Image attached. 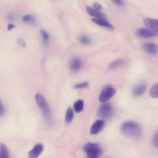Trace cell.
<instances>
[{"instance_id":"cell-11","label":"cell","mask_w":158,"mask_h":158,"mask_svg":"<svg viewBox=\"0 0 158 158\" xmlns=\"http://www.w3.org/2000/svg\"><path fill=\"white\" fill-rule=\"evenodd\" d=\"M43 150V147L42 145L40 143H38L29 152L28 156L30 158H36L40 155Z\"/></svg>"},{"instance_id":"cell-3","label":"cell","mask_w":158,"mask_h":158,"mask_svg":"<svg viewBox=\"0 0 158 158\" xmlns=\"http://www.w3.org/2000/svg\"><path fill=\"white\" fill-rule=\"evenodd\" d=\"M84 150L90 158H97L102 154V151L99 145L96 143L89 142L84 147Z\"/></svg>"},{"instance_id":"cell-25","label":"cell","mask_w":158,"mask_h":158,"mask_svg":"<svg viewBox=\"0 0 158 158\" xmlns=\"http://www.w3.org/2000/svg\"><path fill=\"white\" fill-rule=\"evenodd\" d=\"M93 8L97 10H99L102 9V5L98 3L95 2L93 5Z\"/></svg>"},{"instance_id":"cell-28","label":"cell","mask_w":158,"mask_h":158,"mask_svg":"<svg viewBox=\"0 0 158 158\" xmlns=\"http://www.w3.org/2000/svg\"><path fill=\"white\" fill-rule=\"evenodd\" d=\"M115 4L119 6L123 5V2L122 0H112Z\"/></svg>"},{"instance_id":"cell-10","label":"cell","mask_w":158,"mask_h":158,"mask_svg":"<svg viewBox=\"0 0 158 158\" xmlns=\"http://www.w3.org/2000/svg\"><path fill=\"white\" fill-rule=\"evenodd\" d=\"M92 21L96 24L107 28L111 31L114 30V27L104 19L92 18Z\"/></svg>"},{"instance_id":"cell-27","label":"cell","mask_w":158,"mask_h":158,"mask_svg":"<svg viewBox=\"0 0 158 158\" xmlns=\"http://www.w3.org/2000/svg\"><path fill=\"white\" fill-rule=\"evenodd\" d=\"M154 145L157 147L158 146V134L157 132L153 136L152 140Z\"/></svg>"},{"instance_id":"cell-26","label":"cell","mask_w":158,"mask_h":158,"mask_svg":"<svg viewBox=\"0 0 158 158\" xmlns=\"http://www.w3.org/2000/svg\"><path fill=\"white\" fill-rule=\"evenodd\" d=\"M5 109L3 104L0 99V117L2 116L4 114Z\"/></svg>"},{"instance_id":"cell-17","label":"cell","mask_w":158,"mask_h":158,"mask_svg":"<svg viewBox=\"0 0 158 158\" xmlns=\"http://www.w3.org/2000/svg\"><path fill=\"white\" fill-rule=\"evenodd\" d=\"M84 106V102L83 100L79 99L77 100L74 103V108L75 111L79 113L82 111Z\"/></svg>"},{"instance_id":"cell-15","label":"cell","mask_w":158,"mask_h":158,"mask_svg":"<svg viewBox=\"0 0 158 158\" xmlns=\"http://www.w3.org/2000/svg\"><path fill=\"white\" fill-rule=\"evenodd\" d=\"M10 154L6 145L3 143H0V158H9Z\"/></svg>"},{"instance_id":"cell-14","label":"cell","mask_w":158,"mask_h":158,"mask_svg":"<svg viewBox=\"0 0 158 158\" xmlns=\"http://www.w3.org/2000/svg\"><path fill=\"white\" fill-rule=\"evenodd\" d=\"M81 61L79 58H74L71 62L70 69L73 71H77L80 69L81 67Z\"/></svg>"},{"instance_id":"cell-2","label":"cell","mask_w":158,"mask_h":158,"mask_svg":"<svg viewBox=\"0 0 158 158\" xmlns=\"http://www.w3.org/2000/svg\"><path fill=\"white\" fill-rule=\"evenodd\" d=\"M36 102L41 110L47 121L49 122L51 119L50 109L48 103L43 96L40 94H36L35 96Z\"/></svg>"},{"instance_id":"cell-21","label":"cell","mask_w":158,"mask_h":158,"mask_svg":"<svg viewBox=\"0 0 158 158\" xmlns=\"http://www.w3.org/2000/svg\"><path fill=\"white\" fill-rule=\"evenodd\" d=\"M80 40L82 44L86 45L90 44L91 42L90 39L88 37L84 35L80 37Z\"/></svg>"},{"instance_id":"cell-24","label":"cell","mask_w":158,"mask_h":158,"mask_svg":"<svg viewBox=\"0 0 158 158\" xmlns=\"http://www.w3.org/2000/svg\"><path fill=\"white\" fill-rule=\"evenodd\" d=\"M17 43L20 46L22 47H25L26 44L24 40L22 38L19 37L17 39Z\"/></svg>"},{"instance_id":"cell-13","label":"cell","mask_w":158,"mask_h":158,"mask_svg":"<svg viewBox=\"0 0 158 158\" xmlns=\"http://www.w3.org/2000/svg\"><path fill=\"white\" fill-rule=\"evenodd\" d=\"M147 85L144 83L140 84L133 89L132 93L135 96H139L143 94L146 91Z\"/></svg>"},{"instance_id":"cell-9","label":"cell","mask_w":158,"mask_h":158,"mask_svg":"<svg viewBox=\"0 0 158 158\" xmlns=\"http://www.w3.org/2000/svg\"><path fill=\"white\" fill-rule=\"evenodd\" d=\"M143 50L148 53L156 55L158 53L157 46L154 43H145L143 46Z\"/></svg>"},{"instance_id":"cell-18","label":"cell","mask_w":158,"mask_h":158,"mask_svg":"<svg viewBox=\"0 0 158 158\" xmlns=\"http://www.w3.org/2000/svg\"><path fill=\"white\" fill-rule=\"evenodd\" d=\"M74 116V112L73 109L70 107L67 110L65 116V121L67 123H70L72 120Z\"/></svg>"},{"instance_id":"cell-22","label":"cell","mask_w":158,"mask_h":158,"mask_svg":"<svg viewBox=\"0 0 158 158\" xmlns=\"http://www.w3.org/2000/svg\"><path fill=\"white\" fill-rule=\"evenodd\" d=\"M40 32L42 35L44 42L45 44L47 43L49 38L48 34L46 31L43 29L40 30Z\"/></svg>"},{"instance_id":"cell-20","label":"cell","mask_w":158,"mask_h":158,"mask_svg":"<svg viewBox=\"0 0 158 158\" xmlns=\"http://www.w3.org/2000/svg\"><path fill=\"white\" fill-rule=\"evenodd\" d=\"M23 20L25 22L32 23L35 21V18L32 15H26L23 17Z\"/></svg>"},{"instance_id":"cell-4","label":"cell","mask_w":158,"mask_h":158,"mask_svg":"<svg viewBox=\"0 0 158 158\" xmlns=\"http://www.w3.org/2000/svg\"><path fill=\"white\" fill-rule=\"evenodd\" d=\"M115 89L110 85H107L104 87L99 96L100 101L102 103L109 100L115 94Z\"/></svg>"},{"instance_id":"cell-7","label":"cell","mask_w":158,"mask_h":158,"mask_svg":"<svg viewBox=\"0 0 158 158\" xmlns=\"http://www.w3.org/2000/svg\"><path fill=\"white\" fill-rule=\"evenodd\" d=\"M105 125V121L102 120L98 119L95 121L92 124L90 129V133L94 135L101 131Z\"/></svg>"},{"instance_id":"cell-29","label":"cell","mask_w":158,"mask_h":158,"mask_svg":"<svg viewBox=\"0 0 158 158\" xmlns=\"http://www.w3.org/2000/svg\"><path fill=\"white\" fill-rule=\"evenodd\" d=\"M15 27V26L13 24L9 23L7 26V30L10 31Z\"/></svg>"},{"instance_id":"cell-16","label":"cell","mask_w":158,"mask_h":158,"mask_svg":"<svg viewBox=\"0 0 158 158\" xmlns=\"http://www.w3.org/2000/svg\"><path fill=\"white\" fill-rule=\"evenodd\" d=\"M125 60L122 59L116 60L111 62L109 65V68L111 69H115L125 63Z\"/></svg>"},{"instance_id":"cell-19","label":"cell","mask_w":158,"mask_h":158,"mask_svg":"<svg viewBox=\"0 0 158 158\" xmlns=\"http://www.w3.org/2000/svg\"><path fill=\"white\" fill-rule=\"evenodd\" d=\"M149 95L153 98H158V83L155 84L151 88L149 91Z\"/></svg>"},{"instance_id":"cell-5","label":"cell","mask_w":158,"mask_h":158,"mask_svg":"<svg viewBox=\"0 0 158 158\" xmlns=\"http://www.w3.org/2000/svg\"><path fill=\"white\" fill-rule=\"evenodd\" d=\"M113 112V107L110 103H105L101 105L98 111V114L101 118H108L112 115Z\"/></svg>"},{"instance_id":"cell-8","label":"cell","mask_w":158,"mask_h":158,"mask_svg":"<svg viewBox=\"0 0 158 158\" xmlns=\"http://www.w3.org/2000/svg\"><path fill=\"white\" fill-rule=\"evenodd\" d=\"M144 24L147 28L158 31V21L157 19L147 18L143 21Z\"/></svg>"},{"instance_id":"cell-6","label":"cell","mask_w":158,"mask_h":158,"mask_svg":"<svg viewBox=\"0 0 158 158\" xmlns=\"http://www.w3.org/2000/svg\"><path fill=\"white\" fill-rule=\"evenodd\" d=\"M136 35L142 38H147L157 36L158 31H155L148 28L140 27L136 31Z\"/></svg>"},{"instance_id":"cell-12","label":"cell","mask_w":158,"mask_h":158,"mask_svg":"<svg viewBox=\"0 0 158 158\" xmlns=\"http://www.w3.org/2000/svg\"><path fill=\"white\" fill-rule=\"evenodd\" d=\"M86 10L88 14L96 18L104 19L105 17V15L98 10H96L93 8L87 6L85 7Z\"/></svg>"},{"instance_id":"cell-1","label":"cell","mask_w":158,"mask_h":158,"mask_svg":"<svg viewBox=\"0 0 158 158\" xmlns=\"http://www.w3.org/2000/svg\"><path fill=\"white\" fill-rule=\"evenodd\" d=\"M122 132L126 136L132 138H137L141 134L140 127L136 123L132 121H127L121 125Z\"/></svg>"},{"instance_id":"cell-23","label":"cell","mask_w":158,"mask_h":158,"mask_svg":"<svg viewBox=\"0 0 158 158\" xmlns=\"http://www.w3.org/2000/svg\"><path fill=\"white\" fill-rule=\"evenodd\" d=\"M88 85L89 82L87 81H86L76 84L74 85V87L76 89H81L87 87Z\"/></svg>"}]
</instances>
